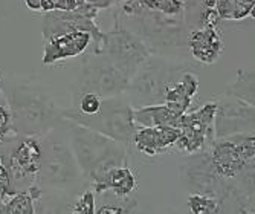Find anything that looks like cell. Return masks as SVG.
Here are the masks:
<instances>
[{
	"mask_svg": "<svg viewBox=\"0 0 255 214\" xmlns=\"http://www.w3.org/2000/svg\"><path fill=\"white\" fill-rule=\"evenodd\" d=\"M118 17L127 29L134 32L150 47L153 55L187 46V28L183 17H170L145 9L137 0L123 2Z\"/></svg>",
	"mask_w": 255,
	"mask_h": 214,
	"instance_id": "6da1fadb",
	"label": "cell"
},
{
	"mask_svg": "<svg viewBox=\"0 0 255 214\" xmlns=\"http://www.w3.org/2000/svg\"><path fill=\"white\" fill-rule=\"evenodd\" d=\"M72 142L75 159L83 175L95 185L101 182L109 170L127 165V152L124 144L72 123Z\"/></svg>",
	"mask_w": 255,
	"mask_h": 214,
	"instance_id": "7a4b0ae2",
	"label": "cell"
},
{
	"mask_svg": "<svg viewBox=\"0 0 255 214\" xmlns=\"http://www.w3.org/2000/svg\"><path fill=\"white\" fill-rule=\"evenodd\" d=\"M206 153L214 173L223 182L228 184L242 179L249 190H254V133H239L226 138H217L206 149Z\"/></svg>",
	"mask_w": 255,
	"mask_h": 214,
	"instance_id": "3957f363",
	"label": "cell"
},
{
	"mask_svg": "<svg viewBox=\"0 0 255 214\" xmlns=\"http://www.w3.org/2000/svg\"><path fill=\"white\" fill-rule=\"evenodd\" d=\"M187 70H190L188 64L173 63L164 57L150 55L128 81L126 93H128L130 106L137 109L162 104L165 90Z\"/></svg>",
	"mask_w": 255,
	"mask_h": 214,
	"instance_id": "277c9868",
	"label": "cell"
},
{
	"mask_svg": "<svg viewBox=\"0 0 255 214\" xmlns=\"http://www.w3.org/2000/svg\"><path fill=\"white\" fill-rule=\"evenodd\" d=\"M101 54H104L128 81L136 74L139 66L153 55L150 47L123 25L118 14L115 15L113 28L104 34Z\"/></svg>",
	"mask_w": 255,
	"mask_h": 214,
	"instance_id": "5b68a950",
	"label": "cell"
},
{
	"mask_svg": "<svg viewBox=\"0 0 255 214\" xmlns=\"http://www.w3.org/2000/svg\"><path fill=\"white\" fill-rule=\"evenodd\" d=\"M78 87L80 93H95L100 98L107 100L124 95L128 87V80L104 54L92 52L81 63Z\"/></svg>",
	"mask_w": 255,
	"mask_h": 214,
	"instance_id": "8992f818",
	"label": "cell"
},
{
	"mask_svg": "<svg viewBox=\"0 0 255 214\" xmlns=\"http://www.w3.org/2000/svg\"><path fill=\"white\" fill-rule=\"evenodd\" d=\"M217 103H206L202 107L187 112L180 116L177 129L180 136L174 147L188 155H197L206 150L216 139L214 135V118Z\"/></svg>",
	"mask_w": 255,
	"mask_h": 214,
	"instance_id": "52a82bcc",
	"label": "cell"
},
{
	"mask_svg": "<svg viewBox=\"0 0 255 214\" xmlns=\"http://www.w3.org/2000/svg\"><path fill=\"white\" fill-rule=\"evenodd\" d=\"M84 118L97 120L100 123L97 130H94V132L103 133L107 138L120 142V144H124V146L130 144L134 132L137 130V124L133 120V107L130 106V103H126L120 97L103 100L101 110L97 115L84 116Z\"/></svg>",
	"mask_w": 255,
	"mask_h": 214,
	"instance_id": "ba28073f",
	"label": "cell"
},
{
	"mask_svg": "<svg viewBox=\"0 0 255 214\" xmlns=\"http://www.w3.org/2000/svg\"><path fill=\"white\" fill-rule=\"evenodd\" d=\"M239 133H254V106L231 95H225L217 101L214 118L216 139Z\"/></svg>",
	"mask_w": 255,
	"mask_h": 214,
	"instance_id": "9c48e42d",
	"label": "cell"
},
{
	"mask_svg": "<svg viewBox=\"0 0 255 214\" xmlns=\"http://www.w3.org/2000/svg\"><path fill=\"white\" fill-rule=\"evenodd\" d=\"M43 152L40 147V142L35 138H26L15 147L11 153L8 172L12 182L28 181L34 178L41 167Z\"/></svg>",
	"mask_w": 255,
	"mask_h": 214,
	"instance_id": "30bf717a",
	"label": "cell"
},
{
	"mask_svg": "<svg viewBox=\"0 0 255 214\" xmlns=\"http://www.w3.org/2000/svg\"><path fill=\"white\" fill-rule=\"evenodd\" d=\"M92 43V35L89 32H69L44 41L43 47V64H54L61 60L75 58L86 52Z\"/></svg>",
	"mask_w": 255,
	"mask_h": 214,
	"instance_id": "8fae6325",
	"label": "cell"
},
{
	"mask_svg": "<svg viewBox=\"0 0 255 214\" xmlns=\"http://www.w3.org/2000/svg\"><path fill=\"white\" fill-rule=\"evenodd\" d=\"M187 46L190 55L202 63L213 64L219 61L223 52V38L219 28H197L187 32Z\"/></svg>",
	"mask_w": 255,
	"mask_h": 214,
	"instance_id": "7c38bea8",
	"label": "cell"
},
{
	"mask_svg": "<svg viewBox=\"0 0 255 214\" xmlns=\"http://www.w3.org/2000/svg\"><path fill=\"white\" fill-rule=\"evenodd\" d=\"M180 136L177 127H137L131 142L139 153L145 156H159L174 147Z\"/></svg>",
	"mask_w": 255,
	"mask_h": 214,
	"instance_id": "4fadbf2b",
	"label": "cell"
},
{
	"mask_svg": "<svg viewBox=\"0 0 255 214\" xmlns=\"http://www.w3.org/2000/svg\"><path fill=\"white\" fill-rule=\"evenodd\" d=\"M199 90V78L191 70L183 72L182 77L174 81L164 95V103L174 107L182 115L187 113L193 104V98Z\"/></svg>",
	"mask_w": 255,
	"mask_h": 214,
	"instance_id": "5bb4252c",
	"label": "cell"
},
{
	"mask_svg": "<svg viewBox=\"0 0 255 214\" xmlns=\"http://www.w3.org/2000/svg\"><path fill=\"white\" fill-rule=\"evenodd\" d=\"M136 188V176L128 165L113 167L106 173L101 182L94 185V193H107L112 192L118 199L128 198Z\"/></svg>",
	"mask_w": 255,
	"mask_h": 214,
	"instance_id": "9a60e30c",
	"label": "cell"
},
{
	"mask_svg": "<svg viewBox=\"0 0 255 214\" xmlns=\"http://www.w3.org/2000/svg\"><path fill=\"white\" fill-rule=\"evenodd\" d=\"M180 116V112L165 103L133 109V120L137 127H177Z\"/></svg>",
	"mask_w": 255,
	"mask_h": 214,
	"instance_id": "2e32d148",
	"label": "cell"
},
{
	"mask_svg": "<svg viewBox=\"0 0 255 214\" xmlns=\"http://www.w3.org/2000/svg\"><path fill=\"white\" fill-rule=\"evenodd\" d=\"M48 172L54 184H71L77 178V165L75 159L64 146H60L54 155V159L48 165Z\"/></svg>",
	"mask_w": 255,
	"mask_h": 214,
	"instance_id": "e0dca14e",
	"label": "cell"
},
{
	"mask_svg": "<svg viewBox=\"0 0 255 214\" xmlns=\"http://www.w3.org/2000/svg\"><path fill=\"white\" fill-rule=\"evenodd\" d=\"M255 0H216V11L222 21H240L254 17Z\"/></svg>",
	"mask_w": 255,
	"mask_h": 214,
	"instance_id": "ac0fdd59",
	"label": "cell"
},
{
	"mask_svg": "<svg viewBox=\"0 0 255 214\" xmlns=\"http://www.w3.org/2000/svg\"><path fill=\"white\" fill-rule=\"evenodd\" d=\"M40 196V190L29 187L28 192L15 193L8 202H5L0 214H35V199Z\"/></svg>",
	"mask_w": 255,
	"mask_h": 214,
	"instance_id": "d6986e66",
	"label": "cell"
},
{
	"mask_svg": "<svg viewBox=\"0 0 255 214\" xmlns=\"http://www.w3.org/2000/svg\"><path fill=\"white\" fill-rule=\"evenodd\" d=\"M226 95L254 106V70H239L236 81L228 87Z\"/></svg>",
	"mask_w": 255,
	"mask_h": 214,
	"instance_id": "ffe728a7",
	"label": "cell"
},
{
	"mask_svg": "<svg viewBox=\"0 0 255 214\" xmlns=\"http://www.w3.org/2000/svg\"><path fill=\"white\" fill-rule=\"evenodd\" d=\"M188 207L193 214H222L223 201L203 193H191L188 198Z\"/></svg>",
	"mask_w": 255,
	"mask_h": 214,
	"instance_id": "44dd1931",
	"label": "cell"
},
{
	"mask_svg": "<svg viewBox=\"0 0 255 214\" xmlns=\"http://www.w3.org/2000/svg\"><path fill=\"white\" fill-rule=\"evenodd\" d=\"M139 5L145 9L156 11L170 17H183V0H137Z\"/></svg>",
	"mask_w": 255,
	"mask_h": 214,
	"instance_id": "7402d4cb",
	"label": "cell"
},
{
	"mask_svg": "<svg viewBox=\"0 0 255 214\" xmlns=\"http://www.w3.org/2000/svg\"><path fill=\"white\" fill-rule=\"evenodd\" d=\"M103 98L95 93H80L77 95V107L75 110L83 116H94L101 110Z\"/></svg>",
	"mask_w": 255,
	"mask_h": 214,
	"instance_id": "603a6c76",
	"label": "cell"
},
{
	"mask_svg": "<svg viewBox=\"0 0 255 214\" xmlns=\"http://www.w3.org/2000/svg\"><path fill=\"white\" fill-rule=\"evenodd\" d=\"M67 214H95V193L86 192L71 207Z\"/></svg>",
	"mask_w": 255,
	"mask_h": 214,
	"instance_id": "cb8c5ba5",
	"label": "cell"
},
{
	"mask_svg": "<svg viewBox=\"0 0 255 214\" xmlns=\"http://www.w3.org/2000/svg\"><path fill=\"white\" fill-rule=\"evenodd\" d=\"M78 5L75 0H40V11L41 12H52V11H74Z\"/></svg>",
	"mask_w": 255,
	"mask_h": 214,
	"instance_id": "d4e9b609",
	"label": "cell"
},
{
	"mask_svg": "<svg viewBox=\"0 0 255 214\" xmlns=\"http://www.w3.org/2000/svg\"><path fill=\"white\" fill-rule=\"evenodd\" d=\"M15 190H14V182L9 176V172L5 165L0 164V201H6V198L14 196Z\"/></svg>",
	"mask_w": 255,
	"mask_h": 214,
	"instance_id": "484cf974",
	"label": "cell"
},
{
	"mask_svg": "<svg viewBox=\"0 0 255 214\" xmlns=\"http://www.w3.org/2000/svg\"><path fill=\"white\" fill-rule=\"evenodd\" d=\"M12 124V116L9 109L5 104H0V141H2L6 133L9 132Z\"/></svg>",
	"mask_w": 255,
	"mask_h": 214,
	"instance_id": "4316f807",
	"label": "cell"
},
{
	"mask_svg": "<svg viewBox=\"0 0 255 214\" xmlns=\"http://www.w3.org/2000/svg\"><path fill=\"white\" fill-rule=\"evenodd\" d=\"M95 214H127V210L121 205H115V204H106L95 211Z\"/></svg>",
	"mask_w": 255,
	"mask_h": 214,
	"instance_id": "83f0119b",
	"label": "cell"
},
{
	"mask_svg": "<svg viewBox=\"0 0 255 214\" xmlns=\"http://www.w3.org/2000/svg\"><path fill=\"white\" fill-rule=\"evenodd\" d=\"M84 3H87L90 6L97 8L98 11H101V9H109L112 6H115L117 0H84Z\"/></svg>",
	"mask_w": 255,
	"mask_h": 214,
	"instance_id": "f1b7e54d",
	"label": "cell"
},
{
	"mask_svg": "<svg viewBox=\"0 0 255 214\" xmlns=\"http://www.w3.org/2000/svg\"><path fill=\"white\" fill-rule=\"evenodd\" d=\"M25 3L32 11H40V0H25Z\"/></svg>",
	"mask_w": 255,
	"mask_h": 214,
	"instance_id": "f546056e",
	"label": "cell"
},
{
	"mask_svg": "<svg viewBox=\"0 0 255 214\" xmlns=\"http://www.w3.org/2000/svg\"><path fill=\"white\" fill-rule=\"evenodd\" d=\"M75 2H77L78 6H84V5H86V3H84V0H75Z\"/></svg>",
	"mask_w": 255,
	"mask_h": 214,
	"instance_id": "4dcf8cb0",
	"label": "cell"
},
{
	"mask_svg": "<svg viewBox=\"0 0 255 214\" xmlns=\"http://www.w3.org/2000/svg\"><path fill=\"white\" fill-rule=\"evenodd\" d=\"M117 2H118V0H117ZM121 2H128V0H121Z\"/></svg>",
	"mask_w": 255,
	"mask_h": 214,
	"instance_id": "1f68e13d",
	"label": "cell"
}]
</instances>
